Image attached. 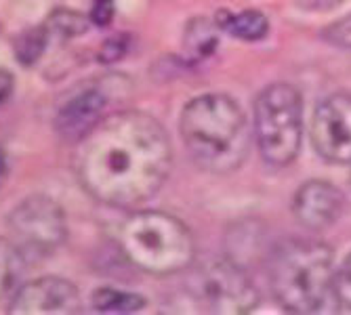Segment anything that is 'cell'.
<instances>
[{
    "label": "cell",
    "instance_id": "1",
    "mask_svg": "<svg viewBox=\"0 0 351 315\" xmlns=\"http://www.w3.org/2000/svg\"><path fill=\"white\" fill-rule=\"evenodd\" d=\"M76 145L74 173L80 185L97 202L116 208L149 200L173 166L165 126L143 112L110 114Z\"/></svg>",
    "mask_w": 351,
    "mask_h": 315
},
{
    "label": "cell",
    "instance_id": "2",
    "mask_svg": "<svg viewBox=\"0 0 351 315\" xmlns=\"http://www.w3.org/2000/svg\"><path fill=\"white\" fill-rule=\"evenodd\" d=\"M179 129L191 160L204 171H236L248 153V124L230 94L206 92L191 99L183 108Z\"/></svg>",
    "mask_w": 351,
    "mask_h": 315
},
{
    "label": "cell",
    "instance_id": "3",
    "mask_svg": "<svg viewBox=\"0 0 351 315\" xmlns=\"http://www.w3.org/2000/svg\"><path fill=\"white\" fill-rule=\"evenodd\" d=\"M269 286L284 311L313 313L322 309L335 281L330 246L315 240H286L269 255Z\"/></svg>",
    "mask_w": 351,
    "mask_h": 315
},
{
    "label": "cell",
    "instance_id": "4",
    "mask_svg": "<svg viewBox=\"0 0 351 315\" xmlns=\"http://www.w3.org/2000/svg\"><path fill=\"white\" fill-rule=\"evenodd\" d=\"M118 246L131 265L152 275L181 273L196 259L189 227L162 210L131 214L118 227Z\"/></svg>",
    "mask_w": 351,
    "mask_h": 315
},
{
    "label": "cell",
    "instance_id": "5",
    "mask_svg": "<svg viewBox=\"0 0 351 315\" xmlns=\"http://www.w3.org/2000/svg\"><path fill=\"white\" fill-rule=\"evenodd\" d=\"M254 143L269 166H289L303 143V97L289 82L269 84L254 99Z\"/></svg>",
    "mask_w": 351,
    "mask_h": 315
},
{
    "label": "cell",
    "instance_id": "6",
    "mask_svg": "<svg viewBox=\"0 0 351 315\" xmlns=\"http://www.w3.org/2000/svg\"><path fill=\"white\" fill-rule=\"evenodd\" d=\"M9 240L23 259L49 257L68 236L63 208L49 196H29L9 214Z\"/></svg>",
    "mask_w": 351,
    "mask_h": 315
},
{
    "label": "cell",
    "instance_id": "7",
    "mask_svg": "<svg viewBox=\"0 0 351 315\" xmlns=\"http://www.w3.org/2000/svg\"><path fill=\"white\" fill-rule=\"evenodd\" d=\"M189 290L206 311L221 315L248 313L259 303L257 288L236 261L206 263L191 277Z\"/></svg>",
    "mask_w": 351,
    "mask_h": 315
},
{
    "label": "cell",
    "instance_id": "8",
    "mask_svg": "<svg viewBox=\"0 0 351 315\" xmlns=\"http://www.w3.org/2000/svg\"><path fill=\"white\" fill-rule=\"evenodd\" d=\"M311 141L326 162L351 164V94L337 92L315 108Z\"/></svg>",
    "mask_w": 351,
    "mask_h": 315
},
{
    "label": "cell",
    "instance_id": "9",
    "mask_svg": "<svg viewBox=\"0 0 351 315\" xmlns=\"http://www.w3.org/2000/svg\"><path fill=\"white\" fill-rule=\"evenodd\" d=\"M80 311V292L63 277H38L17 288L9 313L13 315H74Z\"/></svg>",
    "mask_w": 351,
    "mask_h": 315
},
{
    "label": "cell",
    "instance_id": "10",
    "mask_svg": "<svg viewBox=\"0 0 351 315\" xmlns=\"http://www.w3.org/2000/svg\"><path fill=\"white\" fill-rule=\"evenodd\" d=\"M110 94L104 84H86L63 103L55 116V131L63 141L78 143L106 118Z\"/></svg>",
    "mask_w": 351,
    "mask_h": 315
},
{
    "label": "cell",
    "instance_id": "11",
    "mask_svg": "<svg viewBox=\"0 0 351 315\" xmlns=\"http://www.w3.org/2000/svg\"><path fill=\"white\" fill-rule=\"evenodd\" d=\"M345 196L328 181L311 179L303 183L293 198V214L297 223L309 231H324L341 218Z\"/></svg>",
    "mask_w": 351,
    "mask_h": 315
},
{
    "label": "cell",
    "instance_id": "12",
    "mask_svg": "<svg viewBox=\"0 0 351 315\" xmlns=\"http://www.w3.org/2000/svg\"><path fill=\"white\" fill-rule=\"evenodd\" d=\"M217 25L219 29L240 38V40H261L269 32V21L261 11H240V13H217Z\"/></svg>",
    "mask_w": 351,
    "mask_h": 315
},
{
    "label": "cell",
    "instance_id": "13",
    "mask_svg": "<svg viewBox=\"0 0 351 315\" xmlns=\"http://www.w3.org/2000/svg\"><path fill=\"white\" fill-rule=\"evenodd\" d=\"M145 305V299L116 288H99L93 294V307L99 313H135L141 311Z\"/></svg>",
    "mask_w": 351,
    "mask_h": 315
},
{
    "label": "cell",
    "instance_id": "14",
    "mask_svg": "<svg viewBox=\"0 0 351 315\" xmlns=\"http://www.w3.org/2000/svg\"><path fill=\"white\" fill-rule=\"evenodd\" d=\"M23 271V255L9 238H0V297L15 288Z\"/></svg>",
    "mask_w": 351,
    "mask_h": 315
},
{
    "label": "cell",
    "instance_id": "15",
    "mask_svg": "<svg viewBox=\"0 0 351 315\" xmlns=\"http://www.w3.org/2000/svg\"><path fill=\"white\" fill-rule=\"evenodd\" d=\"M219 25L217 21L210 23L208 19H194L187 25L185 32V45L189 49V53H194L196 57H206L215 51L217 42H219Z\"/></svg>",
    "mask_w": 351,
    "mask_h": 315
},
{
    "label": "cell",
    "instance_id": "16",
    "mask_svg": "<svg viewBox=\"0 0 351 315\" xmlns=\"http://www.w3.org/2000/svg\"><path fill=\"white\" fill-rule=\"evenodd\" d=\"M49 38H51V34L45 25L25 29L23 34L15 40V59L21 63V66L29 68L32 63H36L40 59V55L45 53Z\"/></svg>",
    "mask_w": 351,
    "mask_h": 315
},
{
    "label": "cell",
    "instance_id": "17",
    "mask_svg": "<svg viewBox=\"0 0 351 315\" xmlns=\"http://www.w3.org/2000/svg\"><path fill=\"white\" fill-rule=\"evenodd\" d=\"M45 27L49 29V34H51V36L57 34V36H61V38H72V36L84 34V32L88 29V21H86L80 13L59 9V11H55V13L49 17V21H47Z\"/></svg>",
    "mask_w": 351,
    "mask_h": 315
},
{
    "label": "cell",
    "instance_id": "18",
    "mask_svg": "<svg viewBox=\"0 0 351 315\" xmlns=\"http://www.w3.org/2000/svg\"><path fill=\"white\" fill-rule=\"evenodd\" d=\"M332 292L337 301L351 311V255L341 263L339 269H335V281H332Z\"/></svg>",
    "mask_w": 351,
    "mask_h": 315
},
{
    "label": "cell",
    "instance_id": "19",
    "mask_svg": "<svg viewBox=\"0 0 351 315\" xmlns=\"http://www.w3.org/2000/svg\"><path fill=\"white\" fill-rule=\"evenodd\" d=\"M126 49H129V36H126V34L114 36V38L106 40V45L101 47L99 61H104V63H116L118 59L124 57Z\"/></svg>",
    "mask_w": 351,
    "mask_h": 315
},
{
    "label": "cell",
    "instance_id": "20",
    "mask_svg": "<svg viewBox=\"0 0 351 315\" xmlns=\"http://www.w3.org/2000/svg\"><path fill=\"white\" fill-rule=\"evenodd\" d=\"M114 0H95L93 3V9L88 13V19L95 23V25H99V27H106L112 23L114 19Z\"/></svg>",
    "mask_w": 351,
    "mask_h": 315
},
{
    "label": "cell",
    "instance_id": "21",
    "mask_svg": "<svg viewBox=\"0 0 351 315\" xmlns=\"http://www.w3.org/2000/svg\"><path fill=\"white\" fill-rule=\"evenodd\" d=\"M332 40L341 47H351V17L339 21L335 27H332Z\"/></svg>",
    "mask_w": 351,
    "mask_h": 315
},
{
    "label": "cell",
    "instance_id": "22",
    "mask_svg": "<svg viewBox=\"0 0 351 315\" xmlns=\"http://www.w3.org/2000/svg\"><path fill=\"white\" fill-rule=\"evenodd\" d=\"M13 92V76L7 70H0V105H3Z\"/></svg>",
    "mask_w": 351,
    "mask_h": 315
},
{
    "label": "cell",
    "instance_id": "23",
    "mask_svg": "<svg viewBox=\"0 0 351 315\" xmlns=\"http://www.w3.org/2000/svg\"><path fill=\"white\" fill-rule=\"evenodd\" d=\"M7 171H9V166H7V153H5L3 147H0V185H3V181L7 177Z\"/></svg>",
    "mask_w": 351,
    "mask_h": 315
}]
</instances>
